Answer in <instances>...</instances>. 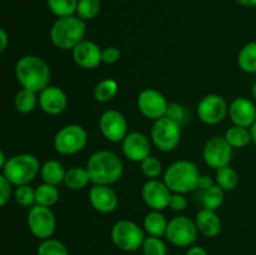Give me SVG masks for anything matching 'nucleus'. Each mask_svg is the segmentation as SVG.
Returning a JSON list of instances; mask_svg holds the SVG:
<instances>
[{
  "label": "nucleus",
  "mask_w": 256,
  "mask_h": 255,
  "mask_svg": "<svg viewBox=\"0 0 256 255\" xmlns=\"http://www.w3.org/2000/svg\"><path fill=\"white\" fill-rule=\"evenodd\" d=\"M15 78L22 88L40 92L50 85L52 72L42 58L24 55L15 64Z\"/></svg>",
  "instance_id": "nucleus-1"
},
{
  "label": "nucleus",
  "mask_w": 256,
  "mask_h": 255,
  "mask_svg": "<svg viewBox=\"0 0 256 255\" xmlns=\"http://www.w3.org/2000/svg\"><path fill=\"white\" fill-rule=\"evenodd\" d=\"M92 185H110L122 176V162L115 152L99 150L90 155L85 165Z\"/></svg>",
  "instance_id": "nucleus-2"
},
{
  "label": "nucleus",
  "mask_w": 256,
  "mask_h": 255,
  "mask_svg": "<svg viewBox=\"0 0 256 255\" xmlns=\"http://www.w3.org/2000/svg\"><path fill=\"white\" fill-rule=\"evenodd\" d=\"M86 25L78 15L58 18L50 28V40L60 50H72L84 40Z\"/></svg>",
  "instance_id": "nucleus-3"
},
{
  "label": "nucleus",
  "mask_w": 256,
  "mask_h": 255,
  "mask_svg": "<svg viewBox=\"0 0 256 255\" xmlns=\"http://www.w3.org/2000/svg\"><path fill=\"white\" fill-rule=\"evenodd\" d=\"M199 178L200 172L194 162L190 160H178L166 168L162 182L172 192L186 194L198 189Z\"/></svg>",
  "instance_id": "nucleus-4"
},
{
  "label": "nucleus",
  "mask_w": 256,
  "mask_h": 255,
  "mask_svg": "<svg viewBox=\"0 0 256 255\" xmlns=\"http://www.w3.org/2000/svg\"><path fill=\"white\" fill-rule=\"evenodd\" d=\"M40 169L42 166L35 155L22 152L8 159L6 164L2 169V175H4L14 186H20L30 184L39 174Z\"/></svg>",
  "instance_id": "nucleus-5"
},
{
  "label": "nucleus",
  "mask_w": 256,
  "mask_h": 255,
  "mask_svg": "<svg viewBox=\"0 0 256 255\" xmlns=\"http://www.w3.org/2000/svg\"><path fill=\"white\" fill-rule=\"evenodd\" d=\"M112 242L122 252H136L142 249L145 240V230L135 222L122 219L115 222L110 232Z\"/></svg>",
  "instance_id": "nucleus-6"
},
{
  "label": "nucleus",
  "mask_w": 256,
  "mask_h": 255,
  "mask_svg": "<svg viewBox=\"0 0 256 255\" xmlns=\"http://www.w3.org/2000/svg\"><path fill=\"white\" fill-rule=\"evenodd\" d=\"M150 140L159 152H172L176 149L182 140L180 122L166 116L155 120L150 130Z\"/></svg>",
  "instance_id": "nucleus-7"
},
{
  "label": "nucleus",
  "mask_w": 256,
  "mask_h": 255,
  "mask_svg": "<svg viewBox=\"0 0 256 255\" xmlns=\"http://www.w3.org/2000/svg\"><path fill=\"white\" fill-rule=\"evenodd\" d=\"M55 152L62 155H74L82 152L88 142V132L82 125L68 124L54 136Z\"/></svg>",
  "instance_id": "nucleus-8"
},
{
  "label": "nucleus",
  "mask_w": 256,
  "mask_h": 255,
  "mask_svg": "<svg viewBox=\"0 0 256 255\" xmlns=\"http://www.w3.org/2000/svg\"><path fill=\"white\" fill-rule=\"evenodd\" d=\"M198 234L199 230L195 224V220L185 215H178L168 222L165 238L175 246L186 248L194 244Z\"/></svg>",
  "instance_id": "nucleus-9"
},
{
  "label": "nucleus",
  "mask_w": 256,
  "mask_h": 255,
  "mask_svg": "<svg viewBox=\"0 0 256 255\" xmlns=\"http://www.w3.org/2000/svg\"><path fill=\"white\" fill-rule=\"evenodd\" d=\"M26 224L30 232L40 240L52 236L56 228V219L52 210L42 205H32L26 216Z\"/></svg>",
  "instance_id": "nucleus-10"
},
{
  "label": "nucleus",
  "mask_w": 256,
  "mask_h": 255,
  "mask_svg": "<svg viewBox=\"0 0 256 255\" xmlns=\"http://www.w3.org/2000/svg\"><path fill=\"white\" fill-rule=\"evenodd\" d=\"M232 146L225 136L215 135L205 142L202 148V159L208 166L218 170L230 164L232 159Z\"/></svg>",
  "instance_id": "nucleus-11"
},
{
  "label": "nucleus",
  "mask_w": 256,
  "mask_h": 255,
  "mask_svg": "<svg viewBox=\"0 0 256 255\" xmlns=\"http://www.w3.org/2000/svg\"><path fill=\"white\" fill-rule=\"evenodd\" d=\"M229 106L219 94H208L199 102L196 108L198 118L206 125H216L225 119Z\"/></svg>",
  "instance_id": "nucleus-12"
},
{
  "label": "nucleus",
  "mask_w": 256,
  "mask_h": 255,
  "mask_svg": "<svg viewBox=\"0 0 256 255\" xmlns=\"http://www.w3.org/2000/svg\"><path fill=\"white\" fill-rule=\"evenodd\" d=\"M168 100L159 90L148 88L138 95L136 105L140 114L150 120H158L165 116L168 109Z\"/></svg>",
  "instance_id": "nucleus-13"
},
{
  "label": "nucleus",
  "mask_w": 256,
  "mask_h": 255,
  "mask_svg": "<svg viewBox=\"0 0 256 255\" xmlns=\"http://www.w3.org/2000/svg\"><path fill=\"white\" fill-rule=\"evenodd\" d=\"M99 130L108 142H122V139L128 135V122L122 112L109 109L100 116Z\"/></svg>",
  "instance_id": "nucleus-14"
},
{
  "label": "nucleus",
  "mask_w": 256,
  "mask_h": 255,
  "mask_svg": "<svg viewBox=\"0 0 256 255\" xmlns=\"http://www.w3.org/2000/svg\"><path fill=\"white\" fill-rule=\"evenodd\" d=\"M172 192L164 182L158 179H148L142 188V198L152 210H162L169 208Z\"/></svg>",
  "instance_id": "nucleus-15"
},
{
  "label": "nucleus",
  "mask_w": 256,
  "mask_h": 255,
  "mask_svg": "<svg viewBox=\"0 0 256 255\" xmlns=\"http://www.w3.org/2000/svg\"><path fill=\"white\" fill-rule=\"evenodd\" d=\"M122 154L126 159L134 162H142L150 155L152 144L146 135L139 132H128L122 142Z\"/></svg>",
  "instance_id": "nucleus-16"
},
{
  "label": "nucleus",
  "mask_w": 256,
  "mask_h": 255,
  "mask_svg": "<svg viewBox=\"0 0 256 255\" xmlns=\"http://www.w3.org/2000/svg\"><path fill=\"white\" fill-rule=\"evenodd\" d=\"M90 205L102 214H110L119 204V198L110 185H92L89 190Z\"/></svg>",
  "instance_id": "nucleus-17"
},
{
  "label": "nucleus",
  "mask_w": 256,
  "mask_h": 255,
  "mask_svg": "<svg viewBox=\"0 0 256 255\" xmlns=\"http://www.w3.org/2000/svg\"><path fill=\"white\" fill-rule=\"evenodd\" d=\"M102 50L92 40H82L72 50V59L80 68L86 70L95 69L102 62Z\"/></svg>",
  "instance_id": "nucleus-18"
},
{
  "label": "nucleus",
  "mask_w": 256,
  "mask_h": 255,
  "mask_svg": "<svg viewBox=\"0 0 256 255\" xmlns=\"http://www.w3.org/2000/svg\"><path fill=\"white\" fill-rule=\"evenodd\" d=\"M229 116L232 124L242 128H252L256 122V106L254 102L245 96L235 98L229 105Z\"/></svg>",
  "instance_id": "nucleus-19"
},
{
  "label": "nucleus",
  "mask_w": 256,
  "mask_h": 255,
  "mask_svg": "<svg viewBox=\"0 0 256 255\" xmlns=\"http://www.w3.org/2000/svg\"><path fill=\"white\" fill-rule=\"evenodd\" d=\"M40 109L48 115H59L68 105V98L64 90L56 85H49L39 92Z\"/></svg>",
  "instance_id": "nucleus-20"
},
{
  "label": "nucleus",
  "mask_w": 256,
  "mask_h": 255,
  "mask_svg": "<svg viewBox=\"0 0 256 255\" xmlns=\"http://www.w3.org/2000/svg\"><path fill=\"white\" fill-rule=\"evenodd\" d=\"M195 224L202 235L206 238H215L222 232V220L216 212L209 209H202L195 216Z\"/></svg>",
  "instance_id": "nucleus-21"
},
{
  "label": "nucleus",
  "mask_w": 256,
  "mask_h": 255,
  "mask_svg": "<svg viewBox=\"0 0 256 255\" xmlns=\"http://www.w3.org/2000/svg\"><path fill=\"white\" fill-rule=\"evenodd\" d=\"M65 174H66V170H65L64 165L56 159L46 160L40 169V176H42V182L56 185V186L64 184Z\"/></svg>",
  "instance_id": "nucleus-22"
},
{
  "label": "nucleus",
  "mask_w": 256,
  "mask_h": 255,
  "mask_svg": "<svg viewBox=\"0 0 256 255\" xmlns=\"http://www.w3.org/2000/svg\"><path fill=\"white\" fill-rule=\"evenodd\" d=\"M168 220L165 215L159 210H150L144 218L142 222V228H144L145 232L150 235V236L162 238L165 236L168 228Z\"/></svg>",
  "instance_id": "nucleus-23"
},
{
  "label": "nucleus",
  "mask_w": 256,
  "mask_h": 255,
  "mask_svg": "<svg viewBox=\"0 0 256 255\" xmlns=\"http://www.w3.org/2000/svg\"><path fill=\"white\" fill-rule=\"evenodd\" d=\"M59 198L60 192L56 185L42 182L35 188V204L50 208L56 204Z\"/></svg>",
  "instance_id": "nucleus-24"
},
{
  "label": "nucleus",
  "mask_w": 256,
  "mask_h": 255,
  "mask_svg": "<svg viewBox=\"0 0 256 255\" xmlns=\"http://www.w3.org/2000/svg\"><path fill=\"white\" fill-rule=\"evenodd\" d=\"M90 182L89 174L86 168L72 166L66 170L64 179V185L70 190H82Z\"/></svg>",
  "instance_id": "nucleus-25"
},
{
  "label": "nucleus",
  "mask_w": 256,
  "mask_h": 255,
  "mask_svg": "<svg viewBox=\"0 0 256 255\" xmlns=\"http://www.w3.org/2000/svg\"><path fill=\"white\" fill-rule=\"evenodd\" d=\"M238 65L248 74H256V42H250L240 49Z\"/></svg>",
  "instance_id": "nucleus-26"
},
{
  "label": "nucleus",
  "mask_w": 256,
  "mask_h": 255,
  "mask_svg": "<svg viewBox=\"0 0 256 255\" xmlns=\"http://www.w3.org/2000/svg\"><path fill=\"white\" fill-rule=\"evenodd\" d=\"M36 104H39V98L36 96V92L24 89V88H22L14 98V106L20 114L32 112L36 106Z\"/></svg>",
  "instance_id": "nucleus-27"
},
{
  "label": "nucleus",
  "mask_w": 256,
  "mask_h": 255,
  "mask_svg": "<svg viewBox=\"0 0 256 255\" xmlns=\"http://www.w3.org/2000/svg\"><path fill=\"white\" fill-rule=\"evenodd\" d=\"M225 139L228 140L232 149H242L252 142V134L249 128H242L239 125H232L225 132Z\"/></svg>",
  "instance_id": "nucleus-28"
},
{
  "label": "nucleus",
  "mask_w": 256,
  "mask_h": 255,
  "mask_svg": "<svg viewBox=\"0 0 256 255\" xmlns=\"http://www.w3.org/2000/svg\"><path fill=\"white\" fill-rule=\"evenodd\" d=\"M119 90V85L114 79H102L95 85L92 90V96L98 102H109L115 98Z\"/></svg>",
  "instance_id": "nucleus-29"
},
{
  "label": "nucleus",
  "mask_w": 256,
  "mask_h": 255,
  "mask_svg": "<svg viewBox=\"0 0 256 255\" xmlns=\"http://www.w3.org/2000/svg\"><path fill=\"white\" fill-rule=\"evenodd\" d=\"M215 184L219 185L224 192H232L239 184V175L230 165H226L216 170Z\"/></svg>",
  "instance_id": "nucleus-30"
},
{
  "label": "nucleus",
  "mask_w": 256,
  "mask_h": 255,
  "mask_svg": "<svg viewBox=\"0 0 256 255\" xmlns=\"http://www.w3.org/2000/svg\"><path fill=\"white\" fill-rule=\"evenodd\" d=\"M46 5L56 18L72 16L76 14L78 0H46Z\"/></svg>",
  "instance_id": "nucleus-31"
},
{
  "label": "nucleus",
  "mask_w": 256,
  "mask_h": 255,
  "mask_svg": "<svg viewBox=\"0 0 256 255\" xmlns=\"http://www.w3.org/2000/svg\"><path fill=\"white\" fill-rule=\"evenodd\" d=\"M224 190L216 184H214L212 188H209V189L204 190L202 196V206H204L205 209L216 212V210L222 206V202H224Z\"/></svg>",
  "instance_id": "nucleus-32"
},
{
  "label": "nucleus",
  "mask_w": 256,
  "mask_h": 255,
  "mask_svg": "<svg viewBox=\"0 0 256 255\" xmlns=\"http://www.w3.org/2000/svg\"><path fill=\"white\" fill-rule=\"evenodd\" d=\"M36 255H69V250L62 242L49 238L38 245Z\"/></svg>",
  "instance_id": "nucleus-33"
},
{
  "label": "nucleus",
  "mask_w": 256,
  "mask_h": 255,
  "mask_svg": "<svg viewBox=\"0 0 256 255\" xmlns=\"http://www.w3.org/2000/svg\"><path fill=\"white\" fill-rule=\"evenodd\" d=\"M100 10H102L100 0H78L76 15L84 22L96 18Z\"/></svg>",
  "instance_id": "nucleus-34"
},
{
  "label": "nucleus",
  "mask_w": 256,
  "mask_h": 255,
  "mask_svg": "<svg viewBox=\"0 0 256 255\" xmlns=\"http://www.w3.org/2000/svg\"><path fill=\"white\" fill-rule=\"evenodd\" d=\"M142 252L144 255H166L168 248L162 238L148 236L142 242Z\"/></svg>",
  "instance_id": "nucleus-35"
},
{
  "label": "nucleus",
  "mask_w": 256,
  "mask_h": 255,
  "mask_svg": "<svg viewBox=\"0 0 256 255\" xmlns=\"http://www.w3.org/2000/svg\"><path fill=\"white\" fill-rule=\"evenodd\" d=\"M140 170L148 179H158L162 172V165L158 158L149 155L140 162Z\"/></svg>",
  "instance_id": "nucleus-36"
},
{
  "label": "nucleus",
  "mask_w": 256,
  "mask_h": 255,
  "mask_svg": "<svg viewBox=\"0 0 256 255\" xmlns=\"http://www.w3.org/2000/svg\"><path fill=\"white\" fill-rule=\"evenodd\" d=\"M14 199L22 206H32L35 202V189L29 184L16 186L14 190Z\"/></svg>",
  "instance_id": "nucleus-37"
},
{
  "label": "nucleus",
  "mask_w": 256,
  "mask_h": 255,
  "mask_svg": "<svg viewBox=\"0 0 256 255\" xmlns=\"http://www.w3.org/2000/svg\"><path fill=\"white\" fill-rule=\"evenodd\" d=\"M165 116L176 122H182V119L185 118L184 106L182 104H179V102H169L168 104L166 112H165Z\"/></svg>",
  "instance_id": "nucleus-38"
},
{
  "label": "nucleus",
  "mask_w": 256,
  "mask_h": 255,
  "mask_svg": "<svg viewBox=\"0 0 256 255\" xmlns=\"http://www.w3.org/2000/svg\"><path fill=\"white\" fill-rule=\"evenodd\" d=\"M169 208L174 210V212H184L188 208V199L185 198V194L172 192V198H170Z\"/></svg>",
  "instance_id": "nucleus-39"
},
{
  "label": "nucleus",
  "mask_w": 256,
  "mask_h": 255,
  "mask_svg": "<svg viewBox=\"0 0 256 255\" xmlns=\"http://www.w3.org/2000/svg\"><path fill=\"white\" fill-rule=\"evenodd\" d=\"M0 185H2V195H0V205L5 206L8 204V202L10 200L12 194V184L4 176V175H0Z\"/></svg>",
  "instance_id": "nucleus-40"
},
{
  "label": "nucleus",
  "mask_w": 256,
  "mask_h": 255,
  "mask_svg": "<svg viewBox=\"0 0 256 255\" xmlns=\"http://www.w3.org/2000/svg\"><path fill=\"white\" fill-rule=\"evenodd\" d=\"M102 56L104 64H115L120 59V56H122V52H120V50L118 48L108 46L105 49H102Z\"/></svg>",
  "instance_id": "nucleus-41"
},
{
  "label": "nucleus",
  "mask_w": 256,
  "mask_h": 255,
  "mask_svg": "<svg viewBox=\"0 0 256 255\" xmlns=\"http://www.w3.org/2000/svg\"><path fill=\"white\" fill-rule=\"evenodd\" d=\"M214 184H215V182L212 179V176H210V175H208V174L200 175L199 182H198V189H200L204 192V190L212 188Z\"/></svg>",
  "instance_id": "nucleus-42"
},
{
  "label": "nucleus",
  "mask_w": 256,
  "mask_h": 255,
  "mask_svg": "<svg viewBox=\"0 0 256 255\" xmlns=\"http://www.w3.org/2000/svg\"><path fill=\"white\" fill-rule=\"evenodd\" d=\"M9 45V36L5 29H0V52H4Z\"/></svg>",
  "instance_id": "nucleus-43"
},
{
  "label": "nucleus",
  "mask_w": 256,
  "mask_h": 255,
  "mask_svg": "<svg viewBox=\"0 0 256 255\" xmlns=\"http://www.w3.org/2000/svg\"><path fill=\"white\" fill-rule=\"evenodd\" d=\"M185 255H209V254H208V252L202 246L195 245V246H190Z\"/></svg>",
  "instance_id": "nucleus-44"
},
{
  "label": "nucleus",
  "mask_w": 256,
  "mask_h": 255,
  "mask_svg": "<svg viewBox=\"0 0 256 255\" xmlns=\"http://www.w3.org/2000/svg\"><path fill=\"white\" fill-rule=\"evenodd\" d=\"M238 4L242 5V6H248V8H252L256 6V0H235Z\"/></svg>",
  "instance_id": "nucleus-45"
},
{
  "label": "nucleus",
  "mask_w": 256,
  "mask_h": 255,
  "mask_svg": "<svg viewBox=\"0 0 256 255\" xmlns=\"http://www.w3.org/2000/svg\"><path fill=\"white\" fill-rule=\"evenodd\" d=\"M250 134H252V142L256 145V122L250 128Z\"/></svg>",
  "instance_id": "nucleus-46"
},
{
  "label": "nucleus",
  "mask_w": 256,
  "mask_h": 255,
  "mask_svg": "<svg viewBox=\"0 0 256 255\" xmlns=\"http://www.w3.org/2000/svg\"><path fill=\"white\" fill-rule=\"evenodd\" d=\"M6 162H8V159H6V156H5V152H0V168H4V165L6 164Z\"/></svg>",
  "instance_id": "nucleus-47"
},
{
  "label": "nucleus",
  "mask_w": 256,
  "mask_h": 255,
  "mask_svg": "<svg viewBox=\"0 0 256 255\" xmlns=\"http://www.w3.org/2000/svg\"><path fill=\"white\" fill-rule=\"evenodd\" d=\"M252 96L256 100V82H254V85H252Z\"/></svg>",
  "instance_id": "nucleus-48"
}]
</instances>
